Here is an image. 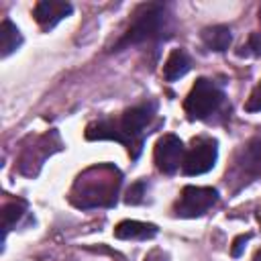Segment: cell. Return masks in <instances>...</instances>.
<instances>
[{"label": "cell", "mask_w": 261, "mask_h": 261, "mask_svg": "<svg viewBox=\"0 0 261 261\" xmlns=\"http://www.w3.org/2000/svg\"><path fill=\"white\" fill-rule=\"evenodd\" d=\"M224 104V92L208 77H198L186 96L184 110L190 120H206Z\"/></svg>", "instance_id": "4"}, {"label": "cell", "mask_w": 261, "mask_h": 261, "mask_svg": "<svg viewBox=\"0 0 261 261\" xmlns=\"http://www.w3.org/2000/svg\"><path fill=\"white\" fill-rule=\"evenodd\" d=\"M20 45H22V35H20V31L16 29V24H14L12 20L4 18L2 24H0V55H2V57H8V55H12Z\"/></svg>", "instance_id": "13"}, {"label": "cell", "mask_w": 261, "mask_h": 261, "mask_svg": "<svg viewBox=\"0 0 261 261\" xmlns=\"http://www.w3.org/2000/svg\"><path fill=\"white\" fill-rule=\"evenodd\" d=\"M257 220H259V224H261V206L257 208Z\"/></svg>", "instance_id": "20"}, {"label": "cell", "mask_w": 261, "mask_h": 261, "mask_svg": "<svg viewBox=\"0 0 261 261\" xmlns=\"http://www.w3.org/2000/svg\"><path fill=\"white\" fill-rule=\"evenodd\" d=\"M159 232V228L151 222L141 220H122L114 226V237L122 241H147L153 239Z\"/></svg>", "instance_id": "10"}, {"label": "cell", "mask_w": 261, "mask_h": 261, "mask_svg": "<svg viewBox=\"0 0 261 261\" xmlns=\"http://www.w3.org/2000/svg\"><path fill=\"white\" fill-rule=\"evenodd\" d=\"M249 239H251V232H247V234H239V237L232 241V247H230V255H232V257H241V253H243L245 245L249 243Z\"/></svg>", "instance_id": "18"}, {"label": "cell", "mask_w": 261, "mask_h": 261, "mask_svg": "<svg viewBox=\"0 0 261 261\" xmlns=\"http://www.w3.org/2000/svg\"><path fill=\"white\" fill-rule=\"evenodd\" d=\"M245 51H241L239 55H261V35L253 33L247 41V45H243Z\"/></svg>", "instance_id": "17"}, {"label": "cell", "mask_w": 261, "mask_h": 261, "mask_svg": "<svg viewBox=\"0 0 261 261\" xmlns=\"http://www.w3.org/2000/svg\"><path fill=\"white\" fill-rule=\"evenodd\" d=\"M122 184V175L116 167L102 163L86 169L77 175L69 200L80 208H94V206H112L116 204V194Z\"/></svg>", "instance_id": "2"}, {"label": "cell", "mask_w": 261, "mask_h": 261, "mask_svg": "<svg viewBox=\"0 0 261 261\" xmlns=\"http://www.w3.org/2000/svg\"><path fill=\"white\" fill-rule=\"evenodd\" d=\"M245 110H247V112H261V82L253 88L251 96L247 98V102H245Z\"/></svg>", "instance_id": "16"}, {"label": "cell", "mask_w": 261, "mask_h": 261, "mask_svg": "<svg viewBox=\"0 0 261 261\" xmlns=\"http://www.w3.org/2000/svg\"><path fill=\"white\" fill-rule=\"evenodd\" d=\"M24 212H27L24 200L10 202V204H6V206L2 208V230H4V239H6L8 230L14 228V226L20 222V218L24 216Z\"/></svg>", "instance_id": "14"}, {"label": "cell", "mask_w": 261, "mask_h": 261, "mask_svg": "<svg viewBox=\"0 0 261 261\" xmlns=\"http://www.w3.org/2000/svg\"><path fill=\"white\" fill-rule=\"evenodd\" d=\"M230 175L241 179V184H247L251 179L261 177V137L251 139L239 151Z\"/></svg>", "instance_id": "8"}, {"label": "cell", "mask_w": 261, "mask_h": 261, "mask_svg": "<svg viewBox=\"0 0 261 261\" xmlns=\"http://www.w3.org/2000/svg\"><path fill=\"white\" fill-rule=\"evenodd\" d=\"M202 43L210 49V51H226L232 43V33L226 24H214V27H206L202 31Z\"/></svg>", "instance_id": "12"}, {"label": "cell", "mask_w": 261, "mask_h": 261, "mask_svg": "<svg viewBox=\"0 0 261 261\" xmlns=\"http://www.w3.org/2000/svg\"><path fill=\"white\" fill-rule=\"evenodd\" d=\"M184 157H186V149L184 143L179 141V137L175 135H163L153 151V159L155 165L161 173H175L179 169V165H184Z\"/></svg>", "instance_id": "7"}, {"label": "cell", "mask_w": 261, "mask_h": 261, "mask_svg": "<svg viewBox=\"0 0 261 261\" xmlns=\"http://www.w3.org/2000/svg\"><path fill=\"white\" fill-rule=\"evenodd\" d=\"M218 202V192L208 186H186L173 204V212L179 218H196L206 214Z\"/></svg>", "instance_id": "5"}, {"label": "cell", "mask_w": 261, "mask_h": 261, "mask_svg": "<svg viewBox=\"0 0 261 261\" xmlns=\"http://www.w3.org/2000/svg\"><path fill=\"white\" fill-rule=\"evenodd\" d=\"M71 10H73V6L69 2H63V0H41V2L35 4L33 16H35V20L39 22V27L43 31H49L59 20L67 18L71 14Z\"/></svg>", "instance_id": "9"}, {"label": "cell", "mask_w": 261, "mask_h": 261, "mask_svg": "<svg viewBox=\"0 0 261 261\" xmlns=\"http://www.w3.org/2000/svg\"><path fill=\"white\" fill-rule=\"evenodd\" d=\"M259 20H261V6H259Z\"/></svg>", "instance_id": "21"}, {"label": "cell", "mask_w": 261, "mask_h": 261, "mask_svg": "<svg viewBox=\"0 0 261 261\" xmlns=\"http://www.w3.org/2000/svg\"><path fill=\"white\" fill-rule=\"evenodd\" d=\"M143 196H145V181H135V184L128 188L124 202L130 204V206H135V204H141V202H143Z\"/></svg>", "instance_id": "15"}, {"label": "cell", "mask_w": 261, "mask_h": 261, "mask_svg": "<svg viewBox=\"0 0 261 261\" xmlns=\"http://www.w3.org/2000/svg\"><path fill=\"white\" fill-rule=\"evenodd\" d=\"M190 67H192V61H190L188 53L184 49H173L163 63V77L167 82H175V80L184 77L190 71Z\"/></svg>", "instance_id": "11"}, {"label": "cell", "mask_w": 261, "mask_h": 261, "mask_svg": "<svg viewBox=\"0 0 261 261\" xmlns=\"http://www.w3.org/2000/svg\"><path fill=\"white\" fill-rule=\"evenodd\" d=\"M253 261H261V249L255 253V257H253Z\"/></svg>", "instance_id": "19"}, {"label": "cell", "mask_w": 261, "mask_h": 261, "mask_svg": "<svg viewBox=\"0 0 261 261\" xmlns=\"http://www.w3.org/2000/svg\"><path fill=\"white\" fill-rule=\"evenodd\" d=\"M167 31H169V16H167L165 4H161V2L141 4L133 14V20H130L126 33L120 37V41H116L114 51H120L130 45L161 41L167 37L165 35Z\"/></svg>", "instance_id": "3"}, {"label": "cell", "mask_w": 261, "mask_h": 261, "mask_svg": "<svg viewBox=\"0 0 261 261\" xmlns=\"http://www.w3.org/2000/svg\"><path fill=\"white\" fill-rule=\"evenodd\" d=\"M155 116V102H145L126 108L118 118H100L86 126L88 141H118L126 147L133 161L139 159L143 151L145 135H149V124Z\"/></svg>", "instance_id": "1"}, {"label": "cell", "mask_w": 261, "mask_h": 261, "mask_svg": "<svg viewBox=\"0 0 261 261\" xmlns=\"http://www.w3.org/2000/svg\"><path fill=\"white\" fill-rule=\"evenodd\" d=\"M216 159H218L216 141L208 137H198L192 141V147L184 157L181 169L186 175H202L214 167Z\"/></svg>", "instance_id": "6"}]
</instances>
